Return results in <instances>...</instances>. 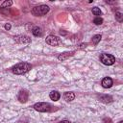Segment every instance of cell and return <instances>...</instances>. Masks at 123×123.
Masks as SVG:
<instances>
[{
    "mask_svg": "<svg viewBox=\"0 0 123 123\" xmlns=\"http://www.w3.org/2000/svg\"><path fill=\"white\" fill-rule=\"evenodd\" d=\"M31 68H32V65L30 63H28V62H19L12 68V73H14L16 75H21V74H25L26 72H28Z\"/></svg>",
    "mask_w": 123,
    "mask_h": 123,
    "instance_id": "obj_1",
    "label": "cell"
},
{
    "mask_svg": "<svg viewBox=\"0 0 123 123\" xmlns=\"http://www.w3.org/2000/svg\"><path fill=\"white\" fill-rule=\"evenodd\" d=\"M49 10L50 9L47 5H39V6H36L33 8L32 13L36 16H42V15H45L49 12Z\"/></svg>",
    "mask_w": 123,
    "mask_h": 123,
    "instance_id": "obj_2",
    "label": "cell"
},
{
    "mask_svg": "<svg viewBox=\"0 0 123 123\" xmlns=\"http://www.w3.org/2000/svg\"><path fill=\"white\" fill-rule=\"evenodd\" d=\"M53 107L46 102H39L34 105V109L39 112H46V111H51L53 109Z\"/></svg>",
    "mask_w": 123,
    "mask_h": 123,
    "instance_id": "obj_3",
    "label": "cell"
},
{
    "mask_svg": "<svg viewBox=\"0 0 123 123\" xmlns=\"http://www.w3.org/2000/svg\"><path fill=\"white\" fill-rule=\"evenodd\" d=\"M100 62L105 65H111L115 62V58L111 54L103 53L100 55Z\"/></svg>",
    "mask_w": 123,
    "mask_h": 123,
    "instance_id": "obj_4",
    "label": "cell"
},
{
    "mask_svg": "<svg viewBox=\"0 0 123 123\" xmlns=\"http://www.w3.org/2000/svg\"><path fill=\"white\" fill-rule=\"evenodd\" d=\"M45 41H46L47 44H49V45H51V46H58V45H60L61 42H62V40H61V38H60L59 37L53 36V35L48 36V37H46Z\"/></svg>",
    "mask_w": 123,
    "mask_h": 123,
    "instance_id": "obj_5",
    "label": "cell"
},
{
    "mask_svg": "<svg viewBox=\"0 0 123 123\" xmlns=\"http://www.w3.org/2000/svg\"><path fill=\"white\" fill-rule=\"evenodd\" d=\"M13 39L17 42V43H29L31 42V38L28 37V36H25V35H18V36H14L13 37Z\"/></svg>",
    "mask_w": 123,
    "mask_h": 123,
    "instance_id": "obj_6",
    "label": "cell"
},
{
    "mask_svg": "<svg viewBox=\"0 0 123 123\" xmlns=\"http://www.w3.org/2000/svg\"><path fill=\"white\" fill-rule=\"evenodd\" d=\"M17 99L21 103H26L28 101V99H29V92L27 90H25V89L20 90L18 95H17Z\"/></svg>",
    "mask_w": 123,
    "mask_h": 123,
    "instance_id": "obj_7",
    "label": "cell"
},
{
    "mask_svg": "<svg viewBox=\"0 0 123 123\" xmlns=\"http://www.w3.org/2000/svg\"><path fill=\"white\" fill-rule=\"evenodd\" d=\"M98 100L104 104H110L112 102V97L107 94H100L98 95Z\"/></svg>",
    "mask_w": 123,
    "mask_h": 123,
    "instance_id": "obj_8",
    "label": "cell"
},
{
    "mask_svg": "<svg viewBox=\"0 0 123 123\" xmlns=\"http://www.w3.org/2000/svg\"><path fill=\"white\" fill-rule=\"evenodd\" d=\"M112 84H113V82H112L111 78H110V77H105V78L102 80V82H101L102 86L105 87V88H110V87H111V86H112Z\"/></svg>",
    "mask_w": 123,
    "mask_h": 123,
    "instance_id": "obj_9",
    "label": "cell"
},
{
    "mask_svg": "<svg viewBox=\"0 0 123 123\" xmlns=\"http://www.w3.org/2000/svg\"><path fill=\"white\" fill-rule=\"evenodd\" d=\"M74 53H75L74 51H71V52H63V53H62V54H60V55L58 56V59H59L60 61H65V60H67L69 57L73 56Z\"/></svg>",
    "mask_w": 123,
    "mask_h": 123,
    "instance_id": "obj_10",
    "label": "cell"
},
{
    "mask_svg": "<svg viewBox=\"0 0 123 123\" xmlns=\"http://www.w3.org/2000/svg\"><path fill=\"white\" fill-rule=\"evenodd\" d=\"M32 33H33V35L36 36V37H41L42 34H43V31H42V29H41L40 27L35 26V27L32 29Z\"/></svg>",
    "mask_w": 123,
    "mask_h": 123,
    "instance_id": "obj_11",
    "label": "cell"
},
{
    "mask_svg": "<svg viewBox=\"0 0 123 123\" xmlns=\"http://www.w3.org/2000/svg\"><path fill=\"white\" fill-rule=\"evenodd\" d=\"M49 97H50V99L53 100V101H58V100L60 99V97H61V94H60L59 91H57V90H53V91L50 92Z\"/></svg>",
    "mask_w": 123,
    "mask_h": 123,
    "instance_id": "obj_12",
    "label": "cell"
},
{
    "mask_svg": "<svg viewBox=\"0 0 123 123\" xmlns=\"http://www.w3.org/2000/svg\"><path fill=\"white\" fill-rule=\"evenodd\" d=\"M74 98H75V94L73 92H65L63 94V99L66 102H70V101L74 100Z\"/></svg>",
    "mask_w": 123,
    "mask_h": 123,
    "instance_id": "obj_13",
    "label": "cell"
},
{
    "mask_svg": "<svg viewBox=\"0 0 123 123\" xmlns=\"http://www.w3.org/2000/svg\"><path fill=\"white\" fill-rule=\"evenodd\" d=\"M101 38H102V36L101 35H95V36H93L92 37V39H91V41H92V43L93 44H98L99 42H100V40H101Z\"/></svg>",
    "mask_w": 123,
    "mask_h": 123,
    "instance_id": "obj_14",
    "label": "cell"
},
{
    "mask_svg": "<svg viewBox=\"0 0 123 123\" xmlns=\"http://www.w3.org/2000/svg\"><path fill=\"white\" fill-rule=\"evenodd\" d=\"M12 1H4L3 3H2V5H1V8L2 9H5V8H8V7H10V6H12Z\"/></svg>",
    "mask_w": 123,
    "mask_h": 123,
    "instance_id": "obj_15",
    "label": "cell"
},
{
    "mask_svg": "<svg viewBox=\"0 0 123 123\" xmlns=\"http://www.w3.org/2000/svg\"><path fill=\"white\" fill-rule=\"evenodd\" d=\"M92 13L94 15H101L102 14V12H101V10L99 8L94 7V8H92Z\"/></svg>",
    "mask_w": 123,
    "mask_h": 123,
    "instance_id": "obj_16",
    "label": "cell"
},
{
    "mask_svg": "<svg viewBox=\"0 0 123 123\" xmlns=\"http://www.w3.org/2000/svg\"><path fill=\"white\" fill-rule=\"evenodd\" d=\"M115 19L119 22H121L123 20V14L120 12H115Z\"/></svg>",
    "mask_w": 123,
    "mask_h": 123,
    "instance_id": "obj_17",
    "label": "cell"
},
{
    "mask_svg": "<svg viewBox=\"0 0 123 123\" xmlns=\"http://www.w3.org/2000/svg\"><path fill=\"white\" fill-rule=\"evenodd\" d=\"M93 23H94L95 25H101V24L103 23V19H102L101 17L97 16V17H95V18H94V20H93Z\"/></svg>",
    "mask_w": 123,
    "mask_h": 123,
    "instance_id": "obj_18",
    "label": "cell"
},
{
    "mask_svg": "<svg viewBox=\"0 0 123 123\" xmlns=\"http://www.w3.org/2000/svg\"><path fill=\"white\" fill-rule=\"evenodd\" d=\"M103 122H104V123H111V118H107V117H105V118L103 119Z\"/></svg>",
    "mask_w": 123,
    "mask_h": 123,
    "instance_id": "obj_19",
    "label": "cell"
},
{
    "mask_svg": "<svg viewBox=\"0 0 123 123\" xmlns=\"http://www.w3.org/2000/svg\"><path fill=\"white\" fill-rule=\"evenodd\" d=\"M11 28H12V26H11L10 23H7V24L5 25V29H6V30H10Z\"/></svg>",
    "mask_w": 123,
    "mask_h": 123,
    "instance_id": "obj_20",
    "label": "cell"
},
{
    "mask_svg": "<svg viewBox=\"0 0 123 123\" xmlns=\"http://www.w3.org/2000/svg\"><path fill=\"white\" fill-rule=\"evenodd\" d=\"M60 123H71L70 121H68V120H62Z\"/></svg>",
    "mask_w": 123,
    "mask_h": 123,
    "instance_id": "obj_21",
    "label": "cell"
},
{
    "mask_svg": "<svg viewBox=\"0 0 123 123\" xmlns=\"http://www.w3.org/2000/svg\"><path fill=\"white\" fill-rule=\"evenodd\" d=\"M106 3L107 4H113V3H115V1H106Z\"/></svg>",
    "mask_w": 123,
    "mask_h": 123,
    "instance_id": "obj_22",
    "label": "cell"
},
{
    "mask_svg": "<svg viewBox=\"0 0 123 123\" xmlns=\"http://www.w3.org/2000/svg\"><path fill=\"white\" fill-rule=\"evenodd\" d=\"M118 123H123V121H119V122H118Z\"/></svg>",
    "mask_w": 123,
    "mask_h": 123,
    "instance_id": "obj_23",
    "label": "cell"
}]
</instances>
